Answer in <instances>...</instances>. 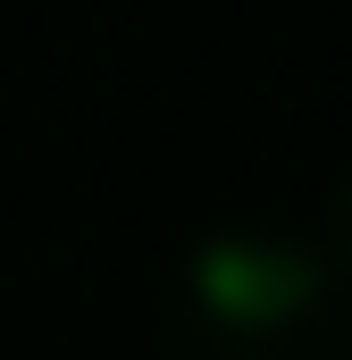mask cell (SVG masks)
I'll list each match as a JSON object with an SVG mask.
<instances>
[{
	"label": "cell",
	"instance_id": "1",
	"mask_svg": "<svg viewBox=\"0 0 352 360\" xmlns=\"http://www.w3.org/2000/svg\"><path fill=\"white\" fill-rule=\"evenodd\" d=\"M176 360H352V293L310 235L218 226L176 269Z\"/></svg>",
	"mask_w": 352,
	"mask_h": 360
},
{
	"label": "cell",
	"instance_id": "2",
	"mask_svg": "<svg viewBox=\"0 0 352 360\" xmlns=\"http://www.w3.org/2000/svg\"><path fill=\"white\" fill-rule=\"evenodd\" d=\"M310 243H319V260H327L336 276H352V168L336 176V193H327V210H319V235H310Z\"/></svg>",
	"mask_w": 352,
	"mask_h": 360
}]
</instances>
